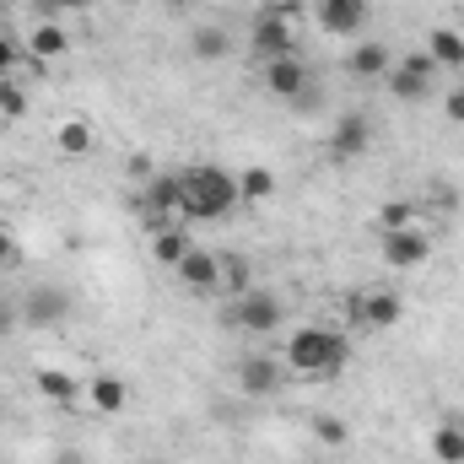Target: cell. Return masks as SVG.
I'll return each mask as SVG.
<instances>
[{
  "mask_svg": "<svg viewBox=\"0 0 464 464\" xmlns=\"http://www.w3.org/2000/svg\"><path fill=\"white\" fill-rule=\"evenodd\" d=\"M114 5H140V0H114Z\"/></svg>",
  "mask_w": 464,
  "mask_h": 464,
  "instance_id": "obj_36",
  "label": "cell"
},
{
  "mask_svg": "<svg viewBox=\"0 0 464 464\" xmlns=\"http://www.w3.org/2000/svg\"><path fill=\"white\" fill-rule=\"evenodd\" d=\"M248 49H254L259 60H281V54H297V49H292V16H281L276 5L254 11V16H248Z\"/></svg>",
  "mask_w": 464,
  "mask_h": 464,
  "instance_id": "obj_5",
  "label": "cell"
},
{
  "mask_svg": "<svg viewBox=\"0 0 464 464\" xmlns=\"http://www.w3.org/2000/svg\"><path fill=\"white\" fill-rule=\"evenodd\" d=\"M65 314H71V297H65L60 286H27L16 319H22L27 330H54V324H65Z\"/></svg>",
  "mask_w": 464,
  "mask_h": 464,
  "instance_id": "obj_9",
  "label": "cell"
},
{
  "mask_svg": "<svg viewBox=\"0 0 464 464\" xmlns=\"http://www.w3.org/2000/svg\"><path fill=\"white\" fill-rule=\"evenodd\" d=\"M140 211L146 217H179V173H151L140 184Z\"/></svg>",
  "mask_w": 464,
  "mask_h": 464,
  "instance_id": "obj_14",
  "label": "cell"
},
{
  "mask_svg": "<svg viewBox=\"0 0 464 464\" xmlns=\"http://www.w3.org/2000/svg\"><path fill=\"white\" fill-rule=\"evenodd\" d=\"M189 248H195V237H189V227H179V222H173V227H157V237H151V254H157L162 265H173V270H179V259H184Z\"/></svg>",
  "mask_w": 464,
  "mask_h": 464,
  "instance_id": "obj_23",
  "label": "cell"
},
{
  "mask_svg": "<svg viewBox=\"0 0 464 464\" xmlns=\"http://www.w3.org/2000/svg\"><path fill=\"white\" fill-rule=\"evenodd\" d=\"M222 324L232 330H243V335H276L281 324H286V303L276 297V292H243V297H227V314H222Z\"/></svg>",
  "mask_w": 464,
  "mask_h": 464,
  "instance_id": "obj_3",
  "label": "cell"
},
{
  "mask_svg": "<svg viewBox=\"0 0 464 464\" xmlns=\"http://www.w3.org/2000/svg\"><path fill=\"white\" fill-rule=\"evenodd\" d=\"M281 383H286V362H276L270 351H248V356H237V389H243L248 400H270Z\"/></svg>",
  "mask_w": 464,
  "mask_h": 464,
  "instance_id": "obj_7",
  "label": "cell"
},
{
  "mask_svg": "<svg viewBox=\"0 0 464 464\" xmlns=\"http://www.w3.org/2000/svg\"><path fill=\"white\" fill-rule=\"evenodd\" d=\"M54 464H87V459H82V454H60Z\"/></svg>",
  "mask_w": 464,
  "mask_h": 464,
  "instance_id": "obj_34",
  "label": "cell"
},
{
  "mask_svg": "<svg viewBox=\"0 0 464 464\" xmlns=\"http://www.w3.org/2000/svg\"><path fill=\"white\" fill-rule=\"evenodd\" d=\"M222 292H227V297L254 292V265H248L243 254H222Z\"/></svg>",
  "mask_w": 464,
  "mask_h": 464,
  "instance_id": "obj_25",
  "label": "cell"
},
{
  "mask_svg": "<svg viewBox=\"0 0 464 464\" xmlns=\"http://www.w3.org/2000/svg\"><path fill=\"white\" fill-rule=\"evenodd\" d=\"M168 5H195V0H168Z\"/></svg>",
  "mask_w": 464,
  "mask_h": 464,
  "instance_id": "obj_35",
  "label": "cell"
},
{
  "mask_svg": "<svg viewBox=\"0 0 464 464\" xmlns=\"http://www.w3.org/2000/svg\"><path fill=\"white\" fill-rule=\"evenodd\" d=\"M383 82H389V92H394L400 103H427V98H432V87H438V82H427V76H416V71H405L400 60H394V71H389Z\"/></svg>",
  "mask_w": 464,
  "mask_h": 464,
  "instance_id": "obj_20",
  "label": "cell"
},
{
  "mask_svg": "<svg viewBox=\"0 0 464 464\" xmlns=\"http://www.w3.org/2000/svg\"><path fill=\"white\" fill-rule=\"evenodd\" d=\"M16 259H22V243H16V232L0 227V270H11Z\"/></svg>",
  "mask_w": 464,
  "mask_h": 464,
  "instance_id": "obj_29",
  "label": "cell"
},
{
  "mask_svg": "<svg viewBox=\"0 0 464 464\" xmlns=\"http://www.w3.org/2000/svg\"><path fill=\"white\" fill-rule=\"evenodd\" d=\"M314 438H319L324 449H341L351 432H346V421H341V416H314Z\"/></svg>",
  "mask_w": 464,
  "mask_h": 464,
  "instance_id": "obj_26",
  "label": "cell"
},
{
  "mask_svg": "<svg viewBox=\"0 0 464 464\" xmlns=\"http://www.w3.org/2000/svg\"><path fill=\"white\" fill-rule=\"evenodd\" d=\"M54 146H60L65 157H87V151L98 146V135H92L87 119H60V124H54Z\"/></svg>",
  "mask_w": 464,
  "mask_h": 464,
  "instance_id": "obj_21",
  "label": "cell"
},
{
  "mask_svg": "<svg viewBox=\"0 0 464 464\" xmlns=\"http://www.w3.org/2000/svg\"><path fill=\"white\" fill-rule=\"evenodd\" d=\"M443 114L454 119V124H464V87H459V92H449V98H443Z\"/></svg>",
  "mask_w": 464,
  "mask_h": 464,
  "instance_id": "obj_32",
  "label": "cell"
},
{
  "mask_svg": "<svg viewBox=\"0 0 464 464\" xmlns=\"http://www.w3.org/2000/svg\"><path fill=\"white\" fill-rule=\"evenodd\" d=\"M0 114H5V119H22V114H27V87H16L11 76L0 82Z\"/></svg>",
  "mask_w": 464,
  "mask_h": 464,
  "instance_id": "obj_27",
  "label": "cell"
},
{
  "mask_svg": "<svg viewBox=\"0 0 464 464\" xmlns=\"http://www.w3.org/2000/svg\"><path fill=\"white\" fill-rule=\"evenodd\" d=\"M227 54H232V33H227V27L200 22V27L189 33V60H200V65H222Z\"/></svg>",
  "mask_w": 464,
  "mask_h": 464,
  "instance_id": "obj_15",
  "label": "cell"
},
{
  "mask_svg": "<svg viewBox=\"0 0 464 464\" xmlns=\"http://www.w3.org/2000/svg\"><path fill=\"white\" fill-rule=\"evenodd\" d=\"M237 206V173L217 162H195L179 173V217L184 222H222Z\"/></svg>",
  "mask_w": 464,
  "mask_h": 464,
  "instance_id": "obj_2",
  "label": "cell"
},
{
  "mask_svg": "<svg viewBox=\"0 0 464 464\" xmlns=\"http://www.w3.org/2000/svg\"><path fill=\"white\" fill-rule=\"evenodd\" d=\"M87 405H92L98 416H119V411L130 405V389H124V378H114V372H98V378L87 383Z\"/></svg>",
  "mask_w": 464,
  "mask_h": 464,
  "instance_id": "obj_17",
  "label": "cell"
},
{
  "mask_svg": "<svg viewBox=\"0 0 464 464\" xmlns=\"http://www.w3.org/2000/svg\"><path fill=\"white\" fill-rule=\"evenodd\" d=\"M389 71H394V49L378 44V38H362L346 54V76H356V82H378V76H389Z\"/></svg>",
  "mask_w": 464,
  "mask_h": 464,
  "instance_id": "obj_13",
  "label": "cell"
},
{
  "mask_svg": "<svg viewBox=\"0 0 464 464\" xmlns=\"http://www.w3.org/2000/svg\"><path fill=\"white\" fill-rule=\"evenodd\" d=\"M27 54H33L38 65H49V60H65V54H71V33H65L60 22H38V27L27 33Z\"/></svg>",
  "mask_w": 464,
  "mask_h": 464,
  "instance_id": "obj_16",
  "label": "cell"
},
{
  "mask_svg": "<svg viewBox=\"0 0 464 464\" xmlns=\"http://www.w3.org/2000/svg\"><path fill=\"white\" fill-rule=\"evenodd\" d=\"M427 54L438 60V71H464V33L432 27V33H427Z\"/></svg>",
  "mask_w": 464,
  "mask_h": 464,
  "instance_id": "obj_19",
  "label": "cell"
},
{
  "mask_svg": "<svg viewBox=\"0 0 464 464\" xmlns=\"http://www.w3.org/2000/svg\"><path fill=\"white\" fill-rule=\"evenodd\" d=\"M427 449H432V459H438V464H464V427H459V421H443V427L432 432V443H427Z\"/></svg>",
  "mask_w": 464,
  "mask_h": 464,
  "instance_id": "obj_24",
  "label": "cell"
},
{
  "mask_svg": "<svg viewBox=\"0 0 464 464\" xmlns=\"http://www.w3.org/2000/svg\"><path fill=\"white\" fill-rule=\"evenodd\" d=\"M11 71H16V44H11V38H0V82H5Z\"/></svg>",
  "mask_w": 464,
  "mask_h": 464,
  "instance_id": "obj_31",
  "label": "cell"
},
{
  "mask_svg": "<svg viewBox=\"0 0 464 464\" xmlns=\"http://www.w3.org/2000/svg\"><path fill=\"white\" fill-rule=\"evenodd\" d=\"M124 168H130V179H135V184H146V179H151V173H157V168H151V157H146V151H135V157H130V162H124Z\"/></svg>",
  "mask_w": 464,
  "mask_h": 464,
  "instance_id": "obj_30",
  "label": "cell"
},
{
  "mask_svg": "<svg viewBox=\"0 0 464 464\" xmlns=\"http://www.w3.org/2000/svg\"><path fill=\"white\" fill-rule=\"evenodd\" d=\"M351 319H356L362 330H394V324L405 319V297H400V292L372 286V292H362V297L351 303Z\"/></svg>",
  "mask_w": 464,
  "mask_h": 464,
  "instance_id": "obj_10",
  "label": "cell"
},
{
  "mask_svg": "<svg viewBox=\"0 0 464 464\" xmlns=\"http://www.w3.org/2000/svg\"><path fill=\"white\" fill-rule=\"evenodd\" d=\"M281 362H286L292 378H335L351 362V341L341 330H330V324H303V330L286 335Z\"/></svg>",
  "mask_w": 464,
  "mask_h": 464,
  "instance_id": "obj_1",
  "label": "cell"
},
{
  "mask_svg": "<svg viewBox=\"0 0 464 464\" xmlns=\"http://www.w3.org/2000/svg\"><path fill=\"white\" fill-rule=\"evenodd\" d=\"M276 189H281V184H276V173H270V168H259V162L237 173V200H248V206H265V200H276Z\"/></svg>",
  "mask_w": 464,
  "mask_h": 464,
  "instance_id": "obj_22",
  "label": "cell"
},
{
  "mask_svg": "<svg viewBox=\"0 0 464 464\" xmlns=\"http://www.w3.org/2000/svg\"><path fill=\"white\" fill-rule=\"evenodd\" d=\"M378 259H383L389 270H416V265L432 259V237L421 227H389L378 237Z\"/></svg>",
  "mask_w": 464,
  "mask_h": 464,
  "instance_id": "obj_6",
  "label": "cell"
},
{
  "mask_svg": "<svg viewBox=\"0 0 464 464\" xmlns=\"http://www.w3.org/2000/svg\"><path fill=\"white\" fill-rule=\"evenodd\" d=\"M179 281L189 286V292H222V254H211V248H189L184 259H179Z\"/></svg>",
  "mask_w": 464,
  "mask_h": 464,
  "instance_id": "obj_12",
  "label": "cell"
},
{
  "mask_svg": "<svg viewBox=\"0 0 464 464\" xmlns=\"http://www.w3.org/2000/svg\"><path fill=\"white\" fill-rule=\"evenodd\" d=\"M5 330H11V308L0 303V335H5Z\"/></svg>",
  "mask_w": 464,
  "mask_h": 464,
  "instance_id": "obj_33",
  "label": "cell"
},
{
  "mask_svg": "<svg viewBox=\"0 0 464 464\" xmlns=\"http://www.w3.org/2000/svg\"><path fill=\"white\" fill-rule=\"evenodd\" d=\"M314 22L335 38H362V27L372 22V0H314Z\"/></svg>",
  "mask_w": 464,
  "mask_h": 464,
  "instance_id": "obj_8",
  "label": "cell"
},
{
  "mask_svg": "<svg viewBox=\"0 0 464 464\" xmlns=\"http://www.w3.org/2000/svg\"><path fill=\"white\" fill-rule=\"evenodd\" d=\"M367 146H372V119L362 109H346L335 119V130H330V157L335 162H356V157H367Z\"/></svg>",
  "mask_w": 464,
  "mask_h": 464,
  "instance_id": "obj_11",
  "label": "cell"
},
{
  "mask_svg": "<svg viewBox=\"0 0 464 464\" xmlns=\"http://www.w3.org/2000/svg\"><path fill=\"white\" fill-rule=\"evenodd\" d=\"M400 65H405V71H416V76H427V82H438V60H432L427 49H411Z\"/></svg>",
  "mask_w": 464,
  "mask_h": 464,
  "instance_id": "obj_28",
  "label": "cell"
},
{
  "mask_svg": "<svg viewBox=\"0 0 464 464\" xmlns=\"http://www.w3.org/2000/svg\"><path fill=\"white\" fill-rule=\"evenodd\" d=\"M38 394L49 400V405H65V411H76L82 405V389H76V378L71 372H60V367H38Z\"/></svg>",
  "mask_w": 464,
  "mask_h": 464,
  "instance_id": "obj_18",
  "label": "cell"
},
{
  "mask_svg": "<svg viewBox=\"0 0 464 464\" xmlns=\"http://www.w3.org/2000/svg\"><path fill=\"white\" fill-rule=\"evenodd\" d=\"M11 5H33V0H11Z\"/></svg>",
  "mask_w": 464,
  "mask_h": 464,
  "instance_id": "obj_37",
  "label": "cell"
},
{
  "mask_svg": "<svg viewBox=\"0 0 464 464\" xmlns=\"http://www.w3.org/2000/svg\"><path fill=\"white\" fill-rule=\"evenodd\" d=\"M265 92H270L276 103H303V109H308L314 76H308V65H303L297 54H281V60H265Z\"/></svg>",
  "mask_w": 464,
  "mask_h": 464,
  "instance_id": "obj_4",
  "label": "cell"
}]
</instances>
